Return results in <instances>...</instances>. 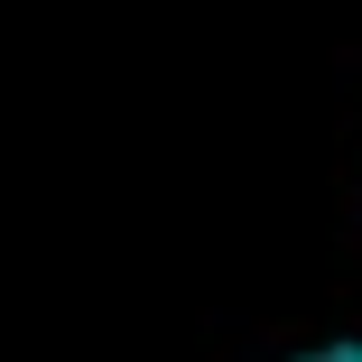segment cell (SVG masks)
I'll return each instance as SVG.
<instances>
[{"label":"cell","mask_w":362,"mask_h":362,"mask_svg":"<svg viewBox=\"0 0 362 362\" xmlns=\"http://www.w3.org/2000/svg\"><path fill=\"white\" fill-rule=\"evenodd\" d=\"M307 362H362V344H325V353H307Z\"/></svg>","instance_id":"6da1fadb"}]
</instances>
